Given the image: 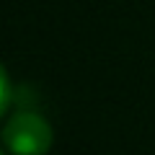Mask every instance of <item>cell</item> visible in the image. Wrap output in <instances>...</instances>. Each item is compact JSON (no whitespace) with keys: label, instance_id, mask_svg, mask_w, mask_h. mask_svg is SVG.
Segmentation results:
<instances>
[{"label":"cell","instance_id":"obj_1","mask_svg":"<svg viewBox=\"0 0 155 155\" xmlns=\"http://www.w3.org/2000/svg\"><path fill=\"white\" fill-rule=\"evenodd\" d=\"M52 142L54 132L36 111H18L3 127V147L8 155H47Z\"/></svg>","mask_w":155,"mask_h":155}]
</instances>
